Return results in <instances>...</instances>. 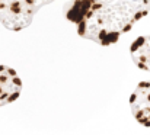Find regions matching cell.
<instances>
[{"instance_id":"obj_3","label":"cell","mask_w":150,"mask_h":135,"mask_svg":"<svg viewBox=\"0 0 150 135\" xmlns=\"http://www.w3.org/2000/svg\"><path fill=\"white\" fill-rule=\"evenodd\" d=\"M131 113L139 124L150 127V80L142 82L130 96Z\"/></svg>"},{"instance_id":"obj_4","label":"cell","mask_w":150,"mask_h":135,"mask_svg":"<svg viewBox=\"0 0 150 135\" xmlns=\"http://www.w3.org/2000/svg\"><path fill=\"white\" fill-rule=\"evenodd\" d=\"M22 90L18 73L6 65H0V108L15 102Z\"/></svg>"},{"instance_id":"obj_2","label":"cell","mask_w":150,"mask_h":135,"mask_svg":"<svg viewBox=\"0 0 150 135\" xmlns=\"http://www.w3.org/2000/svg\"><path fill=\"white\" fill-rule=\"evenodd\" d=\"M54 0H0V22L9 31L28 28L35 13Z\"/></svg>"},{"instance_id":"obj_5","label":"cell","mask_w":150,"mask_h":135,"mask_svg":"<svg viewBox=\"0 0 150 135\" xmlns=\"http://www.w3.org/2000/svg\"><path fill=\"white\" fill-rule=\"evenodd\" d=\"M130 54L140 70L150 73V35L139 37L130 46Z\"/></svg>"},{"instance_id":"obj_1","label":"cell","mask_w":150,"mask_h":135,"mask_svg":"<svg viewBox=\"0 0 150 135\" xmlns=\"http://www.w3.org/2000/svg\"><path fill=\"white\" fill-rule=\"evenodd\" d=\"M150 12V0H73L64 7L77 34L102 46L115 44Z\"/></svg>"}]
</instances>
